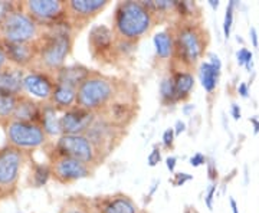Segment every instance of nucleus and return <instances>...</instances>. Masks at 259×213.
<instances>
[{
	"label": "nucleus",
	"mask_w": 259,
	"mask_h": 213,
	"mask_svg": "<svg viewBox=\"0 0 259 213\" xmlns=\"http://www.w3.org/2000/svg\"><path fill=\"white\" fill-rule=\"evenodd\" d=\"M74 28L69 22H64L54 28L45 29L36 45V61L30 71H42L55 75L65 65L74 47Z\"/></svg>",
	"instance_id": "nucleus-1"
},
{
	"label": "nucleus",
	"mask_w": 259,
	"mask_h": 213,
	"mask_svg": "<svg viewBox=\"0 0 259 213\" xmlns=\"http://www.w3.org/2000/svg\"><path fill=\"white\" fill-rule=\"evenodd\" d=\"M175 37L173 58L186 71L192 69L203 56L209 36L204 28L196 20H180L171 30Z\"/></svg>",
	"instance_id": "nucleus-2"
},
{
	"label": "nucleus",
	"mask_w": 259,
	"mask_h": 213,
	"mask_svg": "<svg viewBox=\"0 0 259 213\" xmlns=\"http://www.w3.org/2000/svg\"><path fill=\"white\" fill-rule=\"evenodd\" d=\"M157 20L143 2L125 0L115 6L114 32L118 37L137 42L146 36Z\"/></svg>",
	"instance_id": "nucleus-3"
},
{
	"label": "nucleus",
	"mask_w": 259,
	"mask_h": 213,
	"mask_svg": "<svg viewBox=\"0 0 259 213\" xmlns=\"http://www.w3.org/2000/svg\"><path fill=\"white\" fill-rule=\"evenodd\" d=\"M45 29L20 9L19 2L2 5L0 12V42L30 44L37 40Z\"/></svg>",
	"instance_id": "nucleus-4"
},
{
	"label": "nucleus",
	"mask_w": 259,
	"mask_h": 213,
	"mask_svg": "<svg viewBox=\"0 0 259 213\" xmlns=\"http://www.w3.org/2000/svg\"><path fill=\"white\" fill-rule=\"evenodd\" d=\"M117 95V87L111 78L93 72L76 90V105L93 112H102Z\"/></svg>",
	"instance_id": "nucleus-5"
},
{
	"label": "nucleus",
	"mask_w": 259,
	"mask_h": 213,
	"mask_svg": "<svg viewBox=\"0 0 259 213\" xmlns=\"http://www.w3.org/2000/svg\"><path fill=\"white\" fill-rule=\"evenodd\" d=\"M5 139L6 144L15 147L30 156L37 148H44L49 143V137L40 124L36 122H22V121L10 120L5 127Z\"/></svg>",
	"instance_id": "nucleus-6"
},
{
	"label": "nucleus",
	"mask_w": 259,
	"mask_h": 213,
	"mask_svg": "<svg viewBox=\"0 0 259 213\" xmlns=\"http://www.w3.org/2000/svg\"><path fill=\"white\" fill-rule=\"evenodd\" d=\"M28 161H30V156L18 148L8 144L0 147V196L3 199L16 195L22 170Z\"/></svg>",
	"instance_id": "nucleus-7"
},
{
	"label": "nucleus",
	"mask_w": 259,
	"mask_h": 213,
	"mask_svg": "<svg viewBox=\"0 0 259 213\" xmlns=\"http://www.w3.org/2000/svg\"><path fill=\"white\" fill-rule=\"evenodd\" d=\"M45 154L48 163L52 170V179L59 185H71L81 179H87L93 175L94 167L85 164L76 158L68 157L61 154L55 148L54 143H48L45 146Z\"/></svg>",
	"instance_id": "nucleus-8"
},
{
	"label": "nucleus",
	"mask_w": 259,
	"mask_h": 213,
	"mask_svg": "<svg viewBox=\"0 0 259 213\" xmlns=\"http://www.w3.org/2000/svg\"><path fill=\"white\" fill-rule=\"evenodd\" d=\"M19 6L44 29L68 22L66 2L64 0H25L19 2Z\"/></svg>",
	"instance_id": "nucleus-9"
},
{
	"label": "nucleus",
	"mask_w": 259,
	"mask_h": 213,
	"mask_svg": "<svg viewBox=\"0 0 259 213\" xmlns=\"http://www.w3.org/2000/svg\"><path fill=\"white\" fill-rule=\"evenodd\" d=\"M54 144L61 154L76 158L94 168L104 160L100 150L85 134H62Z\"/></svg>",
	"instance_id": "nucleus-10"
},
{
	"label": "nucleus",
	"mask_w": 259,
	"mask_h": 213,
	"mask_svg": "<svg viewBox=\"0 0 259 213\" xmlns=\"http://www.w3.org/2000/svg\"><path fill=\"white\" fill-rule=\"evenodd\" d=\"M122 131L124 129L112 124L111 121L107 120L104 115H98L85 136L93 141L94 146L98 148L100 153L105 157L120 143Z\"/></svg>",
	"instance_id": "nucleus-11"
},
{
	"label": "nucleus",
	"mask_w": 259,
	"mask_h": 213,
	"mask_svg": "<svg viewBox=\"0 0 259 213\" xmlns=\"http://www.w3.org/2000/svg\"><path fill=\"white\" fill-rule=\"evenodd\" d=\"M110 5V0H68L66 16L71 26L82 29Z\"/></svg>",
	"instance_id": "nucleus-12"
},
{
	"label": "nucleus",
	"mask_w": 259,
	"mask_h": 213,
	"mask_svg": "<svg viewBox=\"0 0 259 213\" xmlns=\"http://www.w3.org/2000/svg\"><path fill=\"white\" fill-rule=\"evenodd\" d=\"M115 40L117 35L114 29L105 25H94L88 36V47L94 59L100 62L110 59V62H112V58H117Z\"/></svg>",
	"instance_id": "nucleus-13"
},
{
	"label": "nucleus",
	"mask_w": 259,
	"mask_h": 213,
	"mask_svg": "<svg viewBox=\"0 0 259 213\" xmlns=\"http://www.w3.org/2000/svg\"><path fill=\"white\" fill-rule=\"evenodd\" d=\"M55 87V75L42 71H26L23 78V93L36 101H49Z\"/></svg>",
	"instance_id": "nucleus-14"
},
{
	"label": "nucleus",
	"mask_w": 259,
	"mask_h": 213,
	"mask_svg": "<svg viewBox=\"0 0 259 213\" xmlns=\"http://www.w3.org/2000/svg\"><path fill=\"white\" fill-rule=\"evenodd\" d=\"M97 117V112L75 105L68 111L62 112L61 115L62 134H87V131L90 130Z\"/></svg>",
	"instance_id": "nucleus-15"
},
{
	"label": "nucleus",
	"mask_w": 259,
	"mask_h": 213,
	"mask_svg": "<svg viewBox=\"0 0 259 213\" xmlns=\"http://www.w3.org/2000/svg\"><path fill=\"white\" fill-rule=\"evenodd\" d=\"M35 42H30V44L0 42V45L8 56L10 65L19 68V69H23V71H30L35 65V61H36V45H35Z\"/></svg>",
	"instance_id": "nucleus-16"
},
{
	"label": "nucleus",
	"mask_w": 259,
	"mask_h": 213,
	"mask_svg": "<svg viewBox=\"0 0 259 213\" xmlns=\"http://www.w3.org/2000/svg\"><path fill=\"white\" fill-rule=\"evenodd\" d=\"M93 203L97 213H141L139 204L122 193L100 196L94 199Z\"/></svg>",
	"instance_id": "nucleus-17"
},
{
	"label": "nucleus",
	"mask_w": 259,
	"mask_h": 213,
	"mask_svg": "<svg viewBox=\"0 0 259 213\" xmlns=\"http://www.w3.org/2000/svg\"><path fill=\"white\" fill-rule=\"evenodd\" d=\"M40 115H42V102L30 98L26 94L19 95L18 104H16V108H15L12 120L39 124L40 122Z\"/></svg>",
	"instance_id": "nucleus-18"
},
{
	"label": "nucleus",
	"mask_w": 259,
	"mask_h": 213,
	"mask_svg": "<svg viewBox=\"0 0 259 213\" xmlns=\"http://www.w3.org/2000/svg\"><path fill=\"white\" fill-rule=\"evenodd\" d=\"M93 71L88 66L82 64H71V65H64L61 69L55 72V79L58 83H65L69 87H74L78 90V87L90 78Z\"/></svg>",
	"instance_id": "nucleus-19"
},
{
	"label": "nucleus",
	"mask_w": 259,
	"mask_h": 213,
	"mask_svg": "<svg viewBox=\"0 0 259 213\" xmlns=\"http://www.w3.org/2000/svg\"><path fill=\"white\" fill-rule=\"evenodd\" d=\"M26 71L12 66L6 72L0 74V95L19 97L23 93V78Z\"/></svg>",
	"instance_id": "nucleus-20"
},
{
	"label": "nucleus",
	"mask_w": 259,
	"mask_h": 213,
	"mask_svg": "<svg viewBox=\"0 0 259 213\" xmlns=\"http://www.w3.org/2000/svg\"><path fill=\"white\" fill-rule=\"evenodd\" d=\"M101 115H104L107 120H110L112 124L118 125L121 129H125L128 125V122L134 118V108L133 104L124 101H114L104 110L100 112Z\"/></svg>",
	"instance_id": "nucleus-21"
},
{
	"label": "nucleus",
	"mask_w": 259,
	"mask_h": 213,
	"mask_svg": "<svg viewBox=\"0 0 259 213\" xmlns=\"http://www.w3.org/2000/svg\"><path fill=\"white\" fill-rule=\"evenodd\" d=\"M58 110L49 101L42 102V115H40V127L47 133L49 139L52 137H61L62 129H61V117L58 115Z\"/></svg>",
	"instance_id": "nucleus-22"
},
{
	"label": "nucleus",
	"mask_w": 259,
	"mask_h": 213,
	"mask_svg": "<svg viewBox=\"0 0 259 213\" xmlns=\"http://www.w3.org/2000/svg\"><path fill=\"white\" fill-rule=\"evenodd\" d=\"M49 102L55 107L58 111L65 112L76 105V88L56 82L55 90Z\"/></svg>",
	"instance_id": "nucleus-23"
},
{
	"label": "nucleus",
	"mask_w": 259,
	"mask_h": 213,
	"mask_svg": "<svg viewBox=\"0 0 259 213\" xmlns=\"http://www.w3.org/2000/svg\"><path fill=\"white\" fill-rule=\"evenodd\" d=\"M175 87H176L177 101H186L194 88V76L190 71H175L173 75Z\"/></svg>",
	"instance_id": "nucleus-24"
},
{
	"label": "nucleus",
	"mask_w": 259,
	"mask_h": 213,
	"mask_svg": "<svg viewBox=\"0 0 259 213\" xmlns=\"http://www.w3.org/2000/svg\"><path fill=\"white\" fill-rule=\"evenodd\" d=\"M154 48H156V54L160 59H168L170 56H173L175 52V37L171 30H161L154 35L153 37Z\"/></svg>",
	"instance_id": "nucleus-25"
},
{
	"label": "nucleus",
	"mask_w": 259,
	"mask_h": 213,
	"mask_svg": "<svg viewBox=\"0 0 259 213\" xmlns=\"http://www.w3.org/2000/svg\"><path fill=\"white\" fill-rule=\"evenodd\" d=\"M59 213H97L94 209L93 200L83 196H71L65 200Z\"/></svg>",
	"instance_id": "nucleus-26"
},
{
	"label": "nucleus",
	"mask_w": 259,
	"mask_h": 213,
	"mask_svg": "<svg viewBox=\"0 0 259 213\" xmlns=\"http://www.w3.org/2000/svg\"><path fill=\"white\" fill-rule=\"evenodd\" d=\"M52 179V170L49 163H39L32 160L30 161V175H29V185L33 187H42Z\"/></svg>",
	"instance_id": "nucleus-27"
},
{
	"label": "nucleus",
	"mask_w": 259,
	"mask_h": 213,
	"mask_svg": "<svg viewBox=\"0 0 259 213\" xmlns=\"http://www.w3.org/2000/svg\"><path fill=\"white\" fill-rule=\"evenodd\" d=\"M219 76H221V71L213 68L209 62H202L199 66V79H200V83L204 88V91L213 93L218 87Z\"/></svg>",
	"instance_id": "nucleus-28"
},
{
	"label": "nucleus",
	"mask_w": 259,
	"mask_h": 213,
	"mask_svg": "<svg viewBox=\"0 0 259 213\" xmlns=\"http://www.w3.org/2000/svg\"><path fill=\"white\" fill-rule=\"evenodd\" d=\"M18 104V97L0 95V127L3 129L12 118Z\"/></svg>",
	"instance_id": "nucleus-29"
},
{
	"label": "nucleus",
	"mask_w": 259,
	"mask_h": 213,
	"mask_svg": "<svg viewBox=\"0 0 259 213\" xmlns=\"http://www.w3.org/2000/svg\"><path fill=\"white\" fill-rule=\"evenodd\" d=\"M160 98L163 104H175L177 102L176 87L173 76H166L160 82Z\"/></svg>",
	"instance_id": "nucleus-30"
},
{
	"label": "nucleus",
	"mask_w": 259,
	"mask_h": 213,
	"mask_svg": "<svg viewBox=\"0 0 259 213\" xmlns=\"http://www.w3.org/2000/svg\"><path fill=\"white\" fill-rule=\"evenodd\" d=\"M136 47H137V42L127 40V39L117 36V40H115V54H117V56H128L136 51Z\"/></svg>",
	"instance_id": "nucleus-31"
},
{
	"label": "nucleus",
	"mask_w": 259,
	"mask_h": 213,
	"mask_svg": "<svg viewBox=\"0 0 259 213\" xmlns=\"http://www.w3.org/2000/svg\"><path fill=\"white\" fill-rule=\"evenodd\" d=\"M236 6V2L231 0L228 3V8H226V13H225V19H223V35L226 39L231 37L232 26H233V9Z\"/></svg>",
	"instance_id": "nucleus-32"
},
{
	"label": "nucleus",
	"mask_w": 259,
	"mask_h": 213,
	"mask_svg": "<svg viewBox=\"0 0 259 213\" xmlns=\"http://www.w3.org/2000/svg\"><path fill=\"white\" fill-rule=\"evenodd\" d=\"M147 161H148V166L150 167L157 166L158 163L161 161V151H160V148L154 147L153 150H151V153L148 154Z\"/></svg>",
	"instance_id": "nucleus-33"
},
{
	"label": "nucleus",
	"mask_w": 259,
	"mask_h": 213,
	"mask_svg": "<svg viewBox=\"0 0 259 213\" xmlns=\"http://www.w3.org/2000/svg\"><path fill=\"white\" fill-rule=\"evenodd\" d=\"M175 137H176V134H175V129H167V130L163 133V144H164V147L167 148L173 147Z\"/></svg>",
	"instance_id": "nucleus-34"
},
{
	"label": "nucleus",
	"mask_w": 259,
	"mask_h": 213,
	"mask_svg": "<svg viewBox=\"0 0 259 213\" xmlns=\"http://www.w3.org/2000/svg\"><path fill=\"white\" fill-rule=\"evenodd\" d=\"M216 183L210 185V187L207 189V193H206V197H204V203L207 206V209H213V200H214V193H216Z\"/></svg>",
	"instance_id": "nucleus-35"
},
{
	"label": "nucleus",
	"mask_w": 259,
	"mask_h": 213,
	"mask_svg": "<svg viewBox=\"0 0 259 213\" xmlns=\"http://www.w3.org/2000/svg\"><path fill=\"white\" fill-rule=\"evenodd\" d=\"M193 179L192 175H189V173H176L175 175V179H173V185L175 186H183L187 182H190Z\"/></svg>",
	"instance_id": "nucleus-36"
},
{
	"label": "nucleus",
	"mask_w": 259,
	"mask_h": 213,
	"mask_svg": "<svg viewBox=\"0 0 259 213\" xmlns=\"http://www.w3.org/2000/svg\"><path fill=\"white\" fill-rule=\"evenodd\" d=\"M9 68H12V65H10L9 59H8L6 54H5L3 48H2V45H0V74L6 72Z\"/></svg>",
	"instance_id": "nucleus-37"
},
{
	"label": "nucleus",
	"mask_w": 259,
	"mask_h": 213,
	"mask_svg": "<svg viewBox=\"0 0 259 213\" xmlns=\"http://www.w3.org/2000/svg\"><path fill=\"white\" fill-rule=\"evenodd\" d=\"M250 55V51H248L246 48H241L238 52H236V61H238V65L245 66L246 64V59H248V56Z\"/></svg>",
	"instance_id": "nucleus-38"
},
{
	"label": "nucleus",
	"mask_w": 259,
	"mask_h": 213,
	"mask_svg": "<svg viewBox=\"0 0 259 213\" xmlns=\"http://www.w3.org/2000/svg\"><path fill=\"white\" fill-rule=\"evenodd\" d=\"M206 161H207V158H206V156L202 154V153H196V154H193V156L190 157V164L193 167L203 166V164H206Z\"/></svg>",
	"instance_id": "nucleus-39"
},
{
	"label": "nucleus",
	"mask_w": 259,
	"mask_h": 213,
	"mask_svg": "<svg viewBox=\"0 0 259 213\" xmlns=\"http://www.w3.org/2000/svg\"><path fill=\"white\" fill-rule=\"evenodd\" d=\"M213 68H216L218 71H221L222 69V62H221V59H219V56L216 55V54H209V61H207Z\"/></svg>",
	"instance_id": "nucleus-40"
},
{
	"label": "nucleus",
	"mask_w": 259,
	"mask_h": 213,
	"mask_svg": "<svg viewBox=\"0 0 259 213\" xmlns=\"http://www.w3.org/2000/svg\"><path fill=\"white\" fill-rule=\"evenodd\" d=\"M176 164H177V158L175 157V156H170V157L166 158V166L170 173H175V170H176Z\"/></svg>",
	"instance_id": "nucleus-41"
},
{
	"label": "nucleus",
	"mask_w": 259,
	"mask_h": 213,
	"mask_svg": "<svg viewBox=\"0 0 259 213\" xmlns=\"http://www.w3.org/2000/svg\"><path fill=\"white\" fill-rule=\"evenodd\" d=\"M209 168H207V173H209V177H210V180H216L218 179V170H216V166H214V163H213V160H210L209 163Z\"/></svg>",
	"instance_id": "nucleus-42"
},
{
	"label": "nucleus",
	"mask_w": 259,
	"mask_h": 213,
	"mask_svg": "<svg viewBox=\"0 0 259 213\" xmlns=\"http://www.w3.org/2000/svg\"><path fill=\"white\" fill-rule=\"evenodd\" d=\"M238 94L243 97V98H248V95H249V87H248V83H239L238 85Z\"/></svg>",
	"instance_id": "nucleus-43"
},
{
	"label": "nucleus",
	"mask_w": 259,
	"mask_h": 213,
	"mask_svg": "<svg viewBox=\"0 0 259 213\" xmlns=\"http://www.w3.org/2000/svg\"><path fill=\"white\" fill-rule=\"evenodd\" d=\"M249 36H250V40H252V47L258 48L259 40H258V32H256V29L255 28L249 29Z\"/></svg>",
	"instance_id": "nucleus-44"
},
{
	"label": "nucleus",
	"mask_w": 259,
	"mask_h": 213,
	"mask_svg": "<svg viewBox=\"0 0 259 213\" xmlns=\"http://www.w3.org/2000/svg\"><path fill=\"white\" fill-rule=\"evenodd\" d=\"M231 112H232V117H233L235 120L236 121L241 120L242 112H241V108H239V105H238V104H232Z\"/></svg>",
	"instance_id": "nucleus-45"
},
{
	"label": "nucleus",
	"mask_w": 259,
	"mask_h": 213,
	"mask_svg": "<svg viewBox=\"0 0 259 213\" xmlns=\"http://www.w3.org/2000/svg\"><path fill=\"white\" fill-rule=\"evenodd\" d=\"M175 129V134L176 136H180L183 131L186 130V124H185V121H182V120H177L176 121V125L173 127Z\"/></svg>",
	"instance_id": "nucleus-46"
},
{
	"label": "nucleus",
	"mask_w": 259,
	"mask_h": 213,
	"mask_svg": "<svg viewBox=\"0 0 259 213\" xmlns=\"http://www.w3.org/2000/svg\"><path fill=\"white\" fill-rule=\"evenodd\" d=\"M229 203H231V209H232V213H239V209H238V203H236V200L231 197L229 199Z\"/></svg>",
	"instance_id": "nucleus-47"
},
{
	"label": "nucleus",
	"mask_w": 259,
	"mask_h": 213,
	"mask_svg": "<svg viewBox=\"0 0 259 213\" xmlns=\"http://www.w3.org/2000/svg\"><path fill=\"white\" fill-rule=\"evenodd\" d=\"M250 122L253 124V133H255V134H258V133H259V121H258V118H255V117H253V118H250Z\"/></svg>",
	"instance_id": "nucleus-48"
},
{
	"label": "nucleus",
	"mask_w": 259,
	"mask_h": 213,
	"mask_svg": "<svg viewBox=\"0 0 259 213\" xmlns=\"http://www.w3.org/2000/svg\"><path fill=\"white\" fill-rule=\"evenodd\" d=\"M207 3H209V6H210L213 10H216L219 8V0H209Z\"/></svg>",
	"instance_id": "nucleus-49"
},
{
	"label": "nucleus",
	"mask_w": 259,
	"mask_h": 213,
	"mask_svg": "<svg viewBox=\"0 0 259 213\" xmlns=\"http://www.w3.org/2000/svg\"><path fill=\"white\" fill-rule=\"evenodd\" d=\"M185 213H196V212H194V210H190V209H187Z\"/></svg>",
	"instance_id": "nucleus-50"
},
{
	"label": "nucleus",
	"mask_w": 259,
	"mask_h": 213,
	"mask_svg": "<svg viewBox=\"0 0 259 213\" xmlns=\"http://www.w3.org/2000/svg\"><path fill=\"white\" fill-rule=\"evenodd\" d=\"M2 199H3V197H2V196H0V200H2Z\"/></svg>",
	"instance_id": "nucleus-51"
}]
</instances>
